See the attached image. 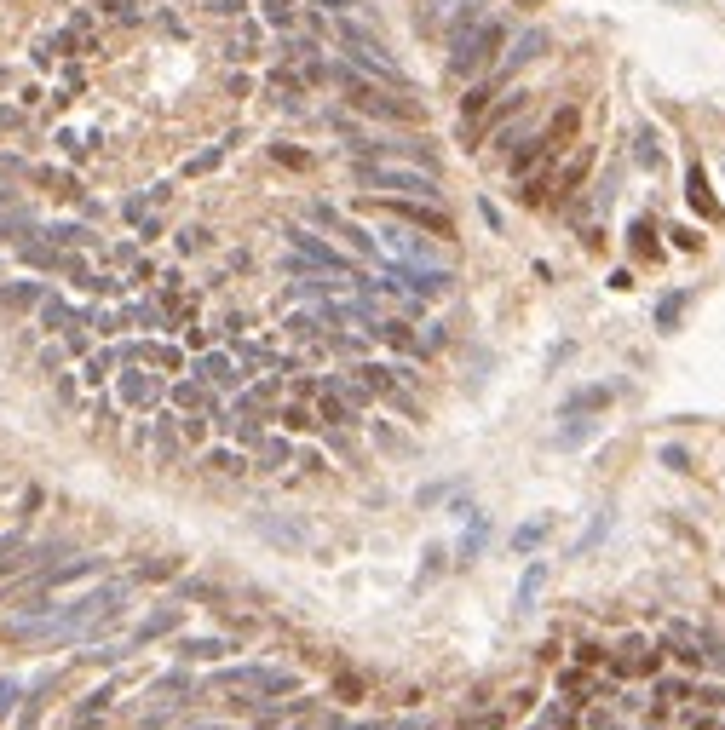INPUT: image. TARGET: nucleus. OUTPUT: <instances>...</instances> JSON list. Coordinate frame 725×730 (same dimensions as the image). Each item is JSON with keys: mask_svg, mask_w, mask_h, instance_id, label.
Segmentation results:
<instances>
[{"mask_svg": "<svg viewBox=\"0 0 725 730\" xmlns=\"http://www.w3.org/2000/svg\"><path fill=\"white\" fill-rule=\"evenodd\" d=\"M29 236H35V219L18 213V207H6L0 213V242H29Z\"/></svg>", "mask_w": 725, "mask_h": 730, "instance_id": "f3484780", "label": "nucleus"}, {"mask_svg": "<svg viewBox=\"0 0 725 730\" xmlns=\"http://www.w3.org/2000/svg\"><path fill=\"white\" fill-rule=\"evenodd\" d=\"M208 690H254L259 702H271L282 690H294V673H282V667H225V673H213Z\"/></svg>", "mask_w": 725, "mask_h": 730, "instance_id": "39448f33", "label": "nucleus"}, {"mask_svg": "<svg viewBox=\"0 0 725 730\" xmlns=\"http://www.w3.org/2000/svg\"><path fill=\"white\" fill-rule=\"evenodd\" d=\"M6 207H18V190H12V184H0V213H6Z\"/></svg>", "mask_w": 725, "mask_h": 730, "instance_id": "4c0bfd02", "label": "nucleus"}, {"mask_svg": "<svg viewBox=\"0 0 725 730\" xmlns=\"http://www.w3.org/2000/svg\"><path fill=\"white\" fill-rule=\"evenodd\" d=\"M121 403H133V409H150V403H162V380H150V374H139V368H127L116 380Z\"/></svg>", "mask_w": 725, "mask_h": 730, "instance_id": "1a4fd4ad", "label": "nucleus"}, {"mask_svg": "<svg viewBox=\"0 0 725 730\" xmlns=\"http://www.w3.org/2000/svg\"><path fill=\"white\" fill-rule=\"evenodd\" d=\"M179 627V610L167 604V610H156V616H144L139 627H133V644H150V639H162V633H173Z\"/></svg>", "mask_w": 725, "mask_h": 730, "instance_id": "4468645a", "label": "nucleus"}, {"mask_svg": "<svg viewBox=\"0 0 725 730\" xmlns=\"http://www.w3.org/2000/svg\"><path fill=\"white\" fill-rule=\"evenodd\" d=\"M484 535H490V524H484V518H472V529H467V535H461V564H472V558H478V547H484Z\"/></svg>", "mask_w": 725, "mask_h": 730, "instance_id": "b1692460", "label": "nucleus"}, {"mask_svg": "<svg viewBox=\"0 0 725 730\" xmlns=\"http://www.w3.org/2000/svg\"><path fill=\"white\" fill-rule=\"evenodd\" d=\"M685 196H691V207H697L702 219H714V213H720V207H714V196H708V179H702V167H691V173H685Z\"/></svg>", "mask_w": 725, "mask_h": 730, "instance_id": "dca6fc26", "label": "nucleus"}, {"mask_svg": "<svg viewBox=\"0 0 725 730\" xmlns=\"http://www.w3.org/2000/svg\"><path fill=\"white\" fill-rule=\"evenodd\" d=\"M173 403H179V409H202V403H208V397H202V386H173Z\"/></svg>", "mask_w": 725, "mask_h": 730, "instance_id": "cd10ccee", "label": "nucleus"}, {"mask_svg": "<svg viewBox=\"0 0 725 730\" xmlns=\"http://www.w3.org/2000/svg\"><path fill=\"white\" fill-rule=\"evenodd\" d=\"M323 420H340V426H346V420H351V403H346V397H334V391H328V397H323Z\"/></svg>", "mask_w": 725, "mask_h": 730, "instance_id": "c85d7f7f", "label": "nucleus"}, {"mask_svg": "<svg viewBox=\"0 0 725 730\" xmlns=\"http://www.w3.org/2000/svg\"><path fill=\"white\" fill-rule=\"evenodd\" d=\"M605 529H610V512H605V506H599V512H593V524H587V535H582V541H576V552H593V547H599V541H605Z\"/></svg>", "mask_w": 725, "mask_h": 730, "instance_id": "393cba45", "label": "nucleus"}, {"mask_svg": "<svg viewBox=\"0 0 725 730\" xmlns=\"http://www.w3.org/2000/svg\"><path fill=\"white\" fill-rule=\"evenodd\" d=\"M127 604V581H110V587H93V593H81L75 604L64 610H52V604H35L24 616L12 621V633L18 639H81V633H93L98 621H110Z\"/></svg>", "mask_w": 725, "mask_h": 730, "instance_id": "f257e3e1", "label": "nucleus"}, {"mask_svg": "<svg viewBox=\"0 0 725 730\" xmlns=\"http://www.w3.org/2000/svg\"><path fill=\"white\" fill-rule=\"evenodd\" d=\"M357 184L369 190H392V196H409V202H438V167L426 161H398V156H357Z\"/></svg>", "mask_w": 725, "mask_h": 730, "instance_id": "f03ea898", "label": "nucleus"}, {"mask_svg": "<svg viewBox=\"0 0 725 730\" xmlns=\"http://www.w3.org/2000/svg\"><path fill=\"white\" fill-rule=\"evenodd\" d=\"M41 322L64 334V328H75V311H70V305H64V299H41Z\"/></svg>", "mask_w": 725, "mask_h": 730, "instance_id": "4be33fe9", "label": "nucleus"}, {"mask_svg": "<svg viewBox=\"0 0 725 730\" xmlns=\"http://www.w3.org/2000/svg\"><path fill=\"white\" fill-rule=\"evenodd\" d=\"M196 374H202L208 386H236V380H242V374H236V363L225 357V351H208V357L196 363Z\"/></svg>", "mask_w": 725, "mask_h": 730, "instance_id": "f8f14e48", "label": "nucleus"}, {"mask_svg": "<svg viewBox=\"0 0 725 730\" xmlns=\"http://www.w3.org/2000/svg\"><path fill=\"white\" fill-rule=\"evenodd\" d=\"M547 535H553V518L541 512V518H530V524H518V529H513V552L524 558V552H536L541 541H547Z\"/></svg>", "mask_w": 725, "mask_h": 730, "instance_id": "ddd939ff", "label": "nucleus"}, {"mask_svg": "<svg viewBox=\"0 0 725 730\" xmlns=\"http://www.w3.org/2000/svg\"><path fill=\"white\" fill-rule=\"evenodd\" d=\"M110 368H116V351H98L93 363H87V380H110Z\"/></svg>", "mask_w": 725, "mask_h": 730, "instance_id": "7c9ffc66", "label": "nucleus"}, {"mask_svg": "<svg viewBox=\"0 0 725 730\" xmlns=\"http://www.w3.org/2000/svg\"><path fill=\"white\" fill-rule=\"evenodd\" d=\"M288 248L300 253L305 265H317V271H334V276H357V271H351V259H346V253H334V248H328V242H323V236H311V230H288Z\"/></svg>", "mask_w": 725, "mask_h": 730, "instance_id": "0eeeda50", "label": "nucleus"}, {"mask_svg": "<svg viewBox=\"0 0 725 730\" xmlns=\"http://www.w3.org/2000/svg\"><path fill=\"white\" fill-rule=\"evenodd\" d=\"M110 696H116V690H110V685H104V690H93V696H87V702L75 708V725H81V730H93V719H98V713H104V708H110Z\"/></svg>", "mask_w": 725, "mask_h": 730, "instance_id": "aec40b11", "label": "nucleus"}, {"mask_svg": "<svg viewBox=\"0 0 725 730\" xmlns=\"http://www.w3.org/2000/svg\"><path fill=\"white\" fill-rule=\"evenodd\" d=\"M570 420H576V426H564L559 432V449H582L587 437L599 432V420H582V414H570Z\"/></svg>", "mask_w": 725, "mask_h": 730, "instance_id": "412c9836", "label": "nucleus"}, {"mask_svg": "<svg viewBox=\"0 0 725 730\" xmlns=\"http://www.w3.org/2000/svg\"><path fill=\"white\" fill-rule=\"evenodd\" d=\"M386 213L398 219V225H415V230H432V236H455V225H449V213H438V207H421V202H386Z\"/></svg>", "mask_w": 725, "mask_h": 730, "instance_id": "6e6552de", "label": "nucleus"}, {"mask_svg": "<svg viewBox=\"0 0 725 730\" xmlns=\"http://www.w3.org/2000/svg\"><path fill=\"white\" fill-rule=\"evenodd\" d=\"M282 420H288V432H305V426H311V414L305 409H282Z\"/></svg>", "mask_w": 725, "mask_h": 730, "instance_id": "f704fd0d", "label": "nucleus"}, {"mask_svg": "<svg viewBox=\"0 0 725 730\" xmlns=\"http://www.w3.org/2000/svg\"><path fill=\"white\" fill-rule=\"evenodd\" d=\"M196 730H231V725H196Z\"/></svg>", "mask_w": 725, "mask_h": 730, "instance_id": "a19ab883", "label": "nucleus"}, {"mask_svg": "<svg viewBox=\"0 0 725 730\" xmlns=\"http://www.w3.org/2000/svg\"><path fill=\"white\" fill-rule=\"evenodd\" d=\"M685 299H691L685 288H679V294H668V299H656V328H674L679 311H685Z\"/></svg>", "mask_w": 725, "mask_h": 730, "instance_id": "5701e85b", "label": "nucleus"}, {"mask_svg": "<svg viewBox=\"0 0 725 730\" xmlns=\"http://www.w3.org/2000/svg\"><path fill=\"white\" fill-rule=\"evenodd\" d=\"M282 328H288L294 340H311V334H317V317H288V322H282Z\"/></svg>", "mask_w": 725, "mask_h": 730, "instance_id": "2f4dec72", "label": "nucleus"}, {"mask_svg": "<svg viewBox=\"0 0 725 730\" xmlns=\"http://www.w3.org/2000/svg\"><path fill=\"white\" fill-rule=\"evenodd\" d=\"M265 18H271V23H288V18H294V6H288V0H271V12H265Z\"/></svg>", "mask_w": 725, "mask_h": 730, "instance_id": "c9c22d12", "label": "nucleus"}, {"mask_svg": "<svg viewBox=\"0 0 725 730\" xmlns=\"http://www.w3.org/2000/svg\"><path fill=\"white\" fill-rule=\"evenodd\" d=\"M340 46H346V58H351V69H369V75H380V81H392V87H403V69H398V58L386 52V46L363 29V23H340Z\"/></svg>", "mask_w": 725, "mask_h": 730, "instance_id": "20e7f679", "label": "nucleus"}, {"mask_svg": "<svg viewBox=\"0 0 725 730\" xmlns=\"http://www.w3.org/2000/svg\"><path fill=\"white\" fill-rule=\"evenodd\" d=\"M351 730H386V725H380V719H375V725H351Z\"/></svg>", "mask_w": 725, "mask_h": 730, "instance_id": "ea45409f", "label": "nucleus"}, {"mask_svg": "<svg viewBox=\"0 0 725 730\" xmlns=\"http://www.w3.org/2000/svg\"><path fill=\"white\" fill-rule=\"evenodd\" d=\"M213 466H219V472H242V460H236L231 449H219V455H213Z\"/></svg>", "mask_w": 725, "mask_h": 730, "instance_id": "e433bc0d", "label": "nucleus"}, {"mask_svg": "<svg viewBox=\"0 0 725 730\" xmlns=\"http://www.w3.org/2000/svg\"><path fill=\"white\" fill-rule=\"evenodd\" d=\"M605 403H610V386H582V391L564 397V420H570V414H593V409H605Z\"/></svg>", "mask_w": 725, "mask_h": 730, "instance_id": "2eb2a0df", "label": "nucleus"}, {"mask_svg": "<svg viewBox=\"0 0 725 730\" xmlns=\"http://www.w3.org/2000/svg\"><path fill=\"white\" fill-rule=\"evenodd\" d=\"M478 730H501V719H484V725H478Z\"/></svg>", "mask_w": 725, "mask_h": 730, "instance_id": "58836bf2", "label": "nucleus"}, {"mask_svg": "<svg viewBox=\"0 0 725 730\" xmlns=\"http://www.w3.org/2000/svg\"><path fill=\"white\" fill-rule=\"evenodd\" d=\"M334 225H340V236H346V242H351L357 253H375V236H363V230H357V225H346V219H334Z\"/></svg>", "mask_w": 725, "mask_h": 730, "instance_id": "bb28decb", "label": "nucleus"}, {"mask_svg": "<svg viewBox=\"0 0 725 730\" xmlns=\"http://www.w3.org/2000/svg\"><path fill=\"white\" fill-rule=\"evenodd\" d=\"M639 161H645V167H656V161H662V150H656V133H639Z\"/></svg>", "mask_w": 725, "mask_h": 730, "instance_id": "473e14b6", "label": "nucleus"}, {"mask_svg": "<svg viewBox=\"0 0 725 730\" xmlns=\"http://www.w3.org/2000/svg\"><path fill=\"white\" fill-rule=\"evenodd\" d=\"M225 650H231L225 639H185V644H179V656H185V662H219Z\"/></svg>", "mask_w": 725, "mask_h": 730, "instance_id": "a211bd4d", "label": "nucleus"}, {"mask_svg": "<svg viewBox=\"0 0 725 730\" xmlns=\"http://www.w3.org/2000/svg\"><path fill=\"white\" fill-rule=\"evenodd\" d=\"M386 288H409V294H449L455 288V271H444V265H392L386 271Z\"/></svg>", "mask_w": 725, "mask_h": 730, "instance_id": "423d86ee", "label": "nucleus"}, {"mask_svg": "<svg viewBox=\"0 0 725 730\" xmlns=\"http://www.w3.org/2000/svg\"><path fill=\"white\" fill-rule=\"evenodd\" d=\"M541 587H547V564H530V570H524V581H518V593H513V610L518 616H530V610H536V598H541Z\"/></svg>", "mask_w": 725, "mask_h": 730, "instance_id": "9b49d317", "label": "nucleus"}, {"mask_svg": "<svg viewBox=\"0 0 725 730\" xmlns=\"http://www.w3.org/2000/svg\"><path fill=\"white\" fill-rule=\"evenodd\" d=\"M18 696H24V685H18V679H0V719L18 708Z\"/></svg>", "mask_w": 725, "mask_h": 730, "instance_id": "c756f323", "label": "nucleus"}, {"mask_svg": "<svg viewBox=\"0 0 725 730\" xmlns=\"http://www.w3.org/2000/svg\"><path fill=\"white\" fill-rule=\"evenodd\" d=\"M0 305H6V311H24V305H41V288H35V282H12V288H0Z\"/></svg>", "mask_w": 725, "mask_h": 730, "instance_id": "6ab92c4d", "label": "nucleus"}, {"mask_svg": "<svg viewBox=\"0 0 725 730\" xmlns=\"http://www.w3.org/2000/svg\"><path fill=\"white\" fill-rule=\"evenodd\" d=\"M541 46H547V29H524L513 46H507V58H501V69H495V81H507L518 64H530V58H541Z\"/></svg>", "mask_w": 725, "mask_h": 730, "instance_id": "9d476101", "label": "nucleus"}, {"mask_svg": "<svg viewBox=\"0 0 725 730\" xmlns=\"http://www.w3.org/2000/svg\"><path fill=\"white\" fill-rule=\"evenodd\" d=\"M444 570V547H432L426 552V564H421V581H432V575Z\"/></svg>", "mask_w": 725, "mask_h": 730, "instance_id": "72a5a7b5", "label": "nucleus"}, {"mask_svg": "<svg viewBox=\"0 0 725 730\" xmlns=\"http://www.w3.org/2000/svg\"><path fill=\"white\" fill-rule=\"evenodd\" d=\"M490 92H495V81H478V87L461 98V115H484V110H490Z\"/></svg>", "mask_w": 725, "mask_h": 730, "instance_id": "a878e982", "label": "nucleus"}, {"mask_svg": "<svg viewBox=\"0 0 725 730\" xmlns=\"http://www.w3.org/2000/svg\"><path fill=\"white\" fill-rule=\"evenodd\" d=\"M501 46H507V29L495 18H478V23H467V29H455V41H449V75H455V81L484 75Z\"/></svg>", "mask_w": 725, "mask_h": 730, "instance_id": "7ed1b4c3", "label": "nucleus"}]
</instances>
